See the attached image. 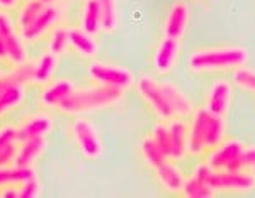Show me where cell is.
Returning a JSON list of instances; mask_svg holds the SVG:
<instances>
[{
    "mask_svg": "<svg viewBox=\"0 0 255 198\" xmlns=\"http://www.w3.org/2000/svg\"><path fill=\"white\" fill-rule=\"evenodd\" d=\"M209 117H211V114L206 109L196 110L192 126L187 131V152H191V154H203L206 151V132Z\"/></svg>",
    "mask_w": 255,
    "mask_h": 198,
    "instance_id": "cell-9",
    "label": "cell"
},
{
    "mask_svg": "<svg viewBox=\"0 0 255 198\" xmlns=\"http://www.w3.org/2000/svg\"><path fill=\"white\" fill-rule=\"evenodd\" d=\"M254 173H255V166H254Z\"/></svg>",
    "mask_w": 255,
    "mask_h": 198,
    "instance_id": "cell-40",
    "label": "cell"
},
{
    "mask_svg": "<svg viewBox=\"0 0 255 198\" xmlns=\"http://www.w3.org/2000/svg\"><path fill=\"white\" fill-rule=\"evenodd\" d=\"M73 92H75V85L70 80H58L53 83H46L41 92V105L48 107V109H58Z\"/></svg>",
    "mask_w": 255,
    "mask_h": 198,
    "instance_id": "cell-12",
    "label": "cell"
},
{
    "mask_svg": "<svg viewBox=\"0 0 255 198\" xmlns=\"http://www.w3.org/2000/svg\"><path fill=\"white\" fill-rule=\"evenodd\" d=\"M160 88H162L163 95H165L168 105H170L172 110H174L175 117H187V115L192 114L191 100H189L186 95L180 92L175 85L165 81V83H160Z\"/></svg>",
    "mask_w": 255,
    "mask_h": 198,
    "instance_id": "cell-20",
    "label": "cell"
},
{
    "mask_svg": "<svg viewBox=\"0 0 255 198\" xmlns=\"http://www.w3.org/2000/svg\"><path fill=\"white\" fill-rule=\"evenodd\" d=\"M151 139L155 144L162 149L163 154L168 159H174V147H172V135H170V127L165 124H157L151 132Z\"/></svg>",
    "mask_w": 255,
    "mask_h": 198,
    "instance_id": "cell-31",
    "label": "cell"
},
{
    "mask_svg": "<svg viewBox=\"0 0 255 198\" xmlns=\"http://www.w3.org/2000/svg\"><path fill=\"white\" fill-rule=\"evenodd\" d=\"M136 88H138L139 95L143 97V100L150 105V109L153 110L160 119L170 121V119L175 117L174 110H172V107L168 105L165 95H163L162 88H160V83H157L151 76L145 75V76L138 78Z\"/></svg>",
    "mask_w": 255,
    "mask_h": 198,
    "instance_id": "cell-6",
    "label": "cell"
},
{
    "mask_svg": "<svg viewBox=\"0 0 255 198\" xmlns=\"http://www.w3.org/2000/svg\"><path fill=\"white\" fill-rule=\"evenodd\" d=\"M24 97H26V90L20 85H10L3 88L0 92V117L10 110L17 109L24 102Z\"/></svg>",
    "mask_w": 255,
    "mask_h": 198,
    "instance_id": "cell-25",
    "label": "cell"
},
{
    "mask_svg": "<svg viewBox=\"0 0 255 198\" xmlns=\"http://www.w3.org/2000/svg\"><path fill=\"white\" fill-rule=\"evenodd\" d=\"M230 102H232V85L226 81H218L209 90L206 110L216 117H225L230 109Z\"/></svg>",
    "mask_w": 255,
    "mask_h": 198,
    "instance_id": "cell-13",
    "label": "cell"
},
{
    "mask_svg": "<svg viewBox=\"0 0 255 198\" xmlns=\"http://www.w3.org/2000/svg\"><path fill=\"white\" fill-rule=\"evenodd\" d=\"M0 75H2V71H0Z\"/></svg>",
    "mask_w": 255,
    "mask_h": 198,
    "instance_id": "cell-41",
    "label": "cell"
},
{
    "mask_svg": "<svg viewBox=\"0 0 255 198\" xmlns=\"http://www.w3.org/2000/svg\"><path fill=\"white\" fill-rule=\"evenodd\" d=\"M125 92L126 90L116 88V86L97 83L87 86V88H75V92L58 107V110L67 115H79L108 109V107L119 104L125 97Z\"/></svg>",
    "mask_w": 255,
    "mask_h": 198,
    "instance_id": "cell-1",
    "label": "cell"
},
{
    "mask_svg": "<svg viewBox=\"0 0 255 198\" xmlns=\"http://www.w3.org/2000/svg\"><path fill=\"white\" fill-rule=\"evenodd\" d=\"M172 147H174V159H180L187 152V127L182 121H174L170 124Z\"/></svg>",
    "mask_w": 255,
    "mask_h": 198,
    "instance_id": "cell-26",
    "label": "cell"
},
{
    "mask_svg": "<svg viewBox=\"0 0 255 198\" xmlns=\"http://www.w3.org/2000/svg\"><path fill=\"white\" fill-rule=\"evenodd\" d=\"M43 9H44V5L39 2V0H24V5L19 9L17 22H15V26H17L19 31L29 27L36 20V17L41 14Z\"/></svg>",
    "mask_w": 255,
    "mask_h": 198,
    "instance_id": "cell-28",
    "label": "cell"
},
{
    "mask_svg": "<svg viewBox=\"0 0 255 198\" xmlns=\"http://www.w3.org/2000/svg\"><path fill=\"white\" fill-rule=\"evenodd\" d=\"M39 193H41V181L38 178V175L31 176L29 180L17 185V198H32V197H38Z\"/></svg>",
    "mask_w": 255,
    "mask_h": 198,
    "instance_id": "cell-35",
    "label": "cell"
},
{
    "mask_svg": "<svg viewBox=\"0 0 255 198\" xmlns=\"http://www.w3.org/2000/svg\"><path fill=\"white\" fill-rule=\"evenodd\" d=\"M43 5H60L61 0H39Z\"/></svg>",
    "mask_w": 255,
    "mask_h": 198,
    "instance_id": "cell-39",
    "label": "cell"
},
{
    "mask_svg": "<svg viewBox=\"0 0 255 198\" xmlns=\"http://www.w3.org/2000/svg\"><path fill=\"white\" fill-rule=\"evenodd\" d=\"M101 10V29L104 32H114L118 27V3L116 0H97Z\"/></svg>",
    "mask_w": 255,
    "mask_h": 198,
    "instance_id": "cell-27",
    "label": "cell"
},
{
    "mask_svg": "<svg viewBox=\"0 0 255 198\" xmlns=\"http://www.w3.org/2000/svg\"><path fill=\"white\" fill-rule=\"evenodd\" d=\"M61 5H44V9L41 10V14L36 17L34 22L29 27L22 29L20 32V38L26 43H34L41 38L48 34L55 26H58L61 20Z\"/></svg>",
    "mask_w": 255,
    "mask_h": 198,
    "instance_id": "cell-8",
    "label": "cell"
},
{
    "mask_svg": "<svg viewBox=\"0 0 255 198\" xmlns=\"http://www.w3.org/2000/svg\"><path fill=\"white\" fill-rule=\"evenodd\" d=\"M46 146H48L46 137H34L19 142L17 152H15V158H14V164L15 166H32L36 163V159H39L41 154L46 151Z\"/></svg>",
    "mask_w": 255,
    "mask_h": 198,
    "instance_id": "cell-15",
    "label": "cell"
},
{
    "mask_svg": "<svg viewBox=\"0 0 255 198\" xmlns=\"http://www.w3.org/2000/svg\"><path fill=\"white\" fill-rule=\"evenodd\" d=\"M242 149H244V144L238 141H228L225 144H220V147H215V152L209 158V168L211 170H226V166L240 154Z\"/></svg>",
    "mask_w": 255,
    "mask_h": 198,
    "instance_id": "cell-19",
    "label": "cell"
},
{
    "mask_svg": "<svg viewBox=\"0 0 255 198\" xmlns=\"http://www.w3.org/2000/svg\"><path fill=\"white\" fill-rule=\"evenodd\" d=\"M80 27L84 29L87 34L94 36V38L102 31L101 29V10H99L97 0H85L84 2Z\"/></svg>",
    "mask_w": 255,
    "mask_h": 198,
    "instance_id": "cell-24",
    "label": "cell"
},
{
    "mask_svg": "<svg viewBox=\"0 0 255 198\" xmlns=\"http://www.w3.org/2000/svg\"><path fill=\"white\" fill-rule=\"evenodd\" d=\"M209 170L208 164H199L196 168L194 175L191 176L189 180H184L182 185V193L186 197L191 198H208L215 195V190H213L209 185L206 183V173Z\"/></svg>",
    "mask_w": 255,
    "mask_h": 198,
    "instance_id": "cell-16",
    "label": "cell"
},
{
    "mask_svg": "<svg viewBox=\"0 0 255 198\" xmlns=\"http://www.w3.org/2000/svg\"><path fill=\"white\" fill-rule=\"evenodd\" d=\"M141 156L143 159L146 161V164L150 168H157L160 166L162 163H165V161L168 159L165 154L162 152V149L155 144V141L151 139V135H146L145 139H143L141 142Z\"/></svg>",
    "mask_w": 255,
    "mask_h": 198,
    "instance_id": "cell-29",
    "label": "cell"
},
{
    "mask_svg": "<svg viewBox=\"0 0 255 198\" xmlns=\"http://www.w3.org/2000/svg\"><path fill=\"white\" fill-rule=\"evenodd\" d=\"M89 78L97 85L116 86L121 90H128L134 83V76L129 69L123 68V66L102 63V61H94L89 66Z\"/></svg>",
    "mask_w": 255,
    "mask_h": 198,
    "instance_id": "cell-4",
    "label": "cell"
},
{
    "mask_svg": "<svg viewBox=\"0 0 255 198\" xmlns=\"http://www.w3.org/2000/svg\"><path fill=\"white\" fill-rule=\"evenodd\" d=\"M249 55L244 48H213L199 49L189 56V69L194 73L216 71V69H232L244 66Z\"/></svg>",
    "mask_w": 255,
    "mask_h": 198,
    "instance_id": "cell-2",
    "label": "cell"
},
{
    "mask_svg": "<svg viewBox=\"0 0 255 198\" xmlns=\"http://www.w3.org/2000/svg\"><path fill=\"white\" fill-rule=\"evenodd\" d=\"M53 126H55V122H53L51 115H48L44 112L29 115V117L24 119L17 126L19 142L27 141V139H34V137H46L49 132L53 131Z\"/></svg>",
    "mask_w": 255,
    "mask_h": 198,
    "instance_id": "cell-10",
    "label": "cell"
},
{
    "mask_svg": "<svg viewBox=\"0 0 255 198\" xmlns=\"http://www.w3.org/2000/svg\"><path fill=\"white\" fill-rule=\"evenodd\" d=\"M34 175L36 171L32 166H15V164L0 166V190L7 187H17Z\"/></svg>",
    "mask_w": 255,
    "mask_h": 198,
    "instance_id": "cell-22",
    "label": "cell"
},
{
    "mask_svg": "<svg viewBox=\"0 0 255 198\" xmlns=\"http://www.w3.org/2000/svg\"><path fill=\"white\" fill-rule=\"evenodd\" d=\"M189 24V7L186 2H177L168 12L163 24V38L180 39Z\"/></svg>",
    "mask_w": 255,
    "mask_h": 198,
    "instance_id": "cell-11",
    "label": "cell"
},
{
    "mask_svg": "<svg viewBox=\"0 0 255 198\" xmlns=\"http://www.w3.org/2000/svg\"><path fill=\"white\" fill-rule=\"evenodd\" d=\"M68 46L85 58H94L97 55V41L82 27L68 29Z\"/></svg>",
    "mask_w": 255,
    "mask_h": 198,
    "instance_id": "cell-18",
    "label": "cell"
},
{
    "mask_svg": "<svg viewBox=\"0 0 255 198\" xmlns=\"http://www.w3.org/2000/svg\"><path fill=\"white\" fill-rule=\"evenodd\" d=\"M0 36L5 44L7 51V63L10 65H20L27 61V51H26V41L20 38V32L17 26L7 10H0Z\"/></svg>",
    "mask_w": 255,
    "mask_h": 198,
    "instance_id": "cell-3",
    "label": "cell"
},
{
    "mask_svg": "<svg viewBox=\"0 0 255 198\" xmlns=\"http://www.w3.org/2000/svg\"><path fill=\"white\" fill-rule=\"evenodd\" d=\"M15 144H19L17 127H14V126L0 127V152L15 146Z\"/></svg>",
    "mask_w": 255,
    "mask_h": 198,
    "instance_id": "cell-36",
    "label": "cell"
},
{
    "mask_svg": "<svg viewBox=\"0 0 255 198\" xmlns=\"http://www.w3.org/2000/svg\"><path fill=\"white\" fill-rule=\"evenodd\" d=\"M233 81H235L240 88L255 93V71H252V69H247L240 66V68L233 73Z\"/></svg>",
    "mask_w": 255,
    "mask_h": 198,
    "instance_id": "cell-34",
    "label": "cell"
},
{
    "mask_svg": "<svg viewBox=\"0 0 255 198\" xmlns=\"http://www.w3.org/2000/svg\"><path fill=\"white\" fill-rule=\"evenodd\" d=\"M32 76H34V63H31L29 60L20 65H14L9 71L0 75V92L10 85L26 86L27 83H32Z\"/></svg>",
    "mask_w": 255,
    "mask_h": 198,
    "instance_id": "cell-17",
    "label": "cell"
},
{
    "mask_svg": "<svg viewBox=\"0 0 255 198\" xmlns=\"http://www.w3.org/2000/svg\"><path fill=\"white\" fill-rule=\"evenodd\" d=\"M206 183L213 190H232V192H245L255 187V176L247 175L244 171H226V170H209L206 175Z\"/></svg>",
    "mask_w": 255,
    "mask_h": 198,
    "instance_id": "cell-7",
    "label": "cell"
},
{
    "mask_svg": "<svg viewBox=\"0 0 255 198\" xmlns=\"http://www.w3.org/2000/svg\"><path fill=\"white\" fill-rule=\"evenodd\" d=\"M0 61H7V51H5V44H3L2 36H0Z\"/></svg>",
    "mask_w": 255,
    "mask_h": 198,
    "instance_id": "cell-38",
    "label": "cell"
},
{
    "mask_svg": "<svg viewBox=\"0 0 255 198\" xmlns=\"http://www.w3.org/2000/svg\"><path fill=\"white\" fill-rule=\"evenodd\" d=\"M67 48H68V29L63 26H55L49 31L48 51L60 56L67 51Z\"/></svg>",
    "mask_w": 255,
    "mask_h": 198,
    "instance_id": "cell-30",
    "label": "cell"
},
{
    "mask_svg": "<svg viewBox=\"0 0 255 198\" xmlns=\"http://www.w3.org/2000/svg\"><path fill=\"white\" fill-rule=\"evenodd\" d=\"M20 0H0V10H12L19 5Z\"/></svg>",
    "mask_w": 255,
    "mask_h": 198,
    "instance_id": "cell-37",
    "label": "cell"
},
{
    "mask_svg": "<svg viewBox=\"0 0 255 198\" xmlns=\"http://www.w3.org/2000/svg\"><path fill=\"white\" fill-rule=\"evenodd\" d=\"M155 175L160 181L163 188H167L168 192H180L184 185V175L175 164H172L170 161H165L160 166L155 168Z\"/></svg>",
    "mask_w": 255,
    "mask_h": 198,
    "instance_id": "cell-21",
    "label": "cell"
},
{
    "mask_svg": "<svg viewBox=\"0 0 255 198\" xmlns=\"http://www.w3.org/2000/svg\"><path fill=\"white\" fill-rule=\"evenodd\" d=\"M72 135L73 141L79 146L82 154L87 159H97L101 158L104 146L97 134V129L94 124L87 119H75L72 124Z\"/></svg>",
    "mask_w": 255,
    "mask_h": 198,
    "instance_id": "cell-5",
    "label": "cell"
},
{
    "mask_svg": "<svg viewBox=\"0 0 255 198\" xmlns=\"http://www.w3.org/2000/svg\"><path fill=\"white\" fill-rule=\"evenodd\" d=\"M225 135V122L223 117L211 115L208 122V132H206V149H215L223 142Z\"/></svg>",
    "mask_w": 255,
    "mask_h": 198,
    "instance_id": "cell-32",
    "label": "cell"
},
{
    "mask_svg": "<svg viewBox=\"0 0 255 198\" xmlns=\"http://www.w3.org/2000/svg\"><path fill=\"white\" fill-rule=\"evenodd\" d=\"M56 68H58V56L46 51L34 63V76H32V83H38V85L49 83L53 75H55Z\"/></svg>",
    "mask_w": 255,
    "mask_h": 198,
    "instance_id": "cell-23",
    "label": "cell"
},
{
    "mask_svg": "<svg viewBox=\"0 0 255 198\" xmlns=\"http://www.w3.org/2000/svg\"><path fill=\"white\" fill-rule=\"evenodd\" d=\"M179 39H172V38H163L162 43L158 44L157 51H155L153 58V65L155 69L158 73H168L172 68L175 66V61L179 58Z\"/></svg>",
    "mask_w": 255,
    "mask_h": 198,
    "instance_id": "cell-14",
    "label": "cell"
},
{
    "mask_svg": "<svg viewBox=\"0 0 255 198\" xmlns=\"http://www.w3.org/2000/svg\"><path fill=\"white\" fill-rule=\"evenodd\" d=\"M255 166V147H244L240 154L226 166V171H245Z\"/></svg>",
    "mask_w": 255,
    "mask_h": 198,
    "instance_id": "cell-33",
    "label": "cell"
}]
</instances>
